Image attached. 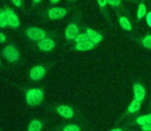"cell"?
Returning a JSON list of instances; mask_svg holds the SVG:
<instances>
[{
    "instance_id": "17",
    "label": "cell",
    "mask_w": 151,
    "mask_h": 131,
    "mask_svg": "<svg viewBox=\"0 0 151 131\" xmlns=\"http://www.w3.org/2000/svg\"><path fill=\"white\" fill-rule=\"evenodd\" d=\"M119 23H120V25H121V27L123 28L124 30H132V25H130V23H129V21H128L126 18H124V17H121L119 19Z\"/></svg>"
},
{
    "instance_id": "6",
    "label": "cell",
    "mask_w": 151,
    "mask_h": 131,
    "mask_svg": "<svg viewBox=\"0 0 151 131\" xmlns=\"http://www.w3.org/2000/svg\"><path fill=\"white\" fill-rule=\"evenodd\" d=\"M79 35V28L76 24H69L65 29V37L67 39H75Z\"/></svg>"
},
{
    "instance_id": "13",
    "label": "cell",
    "mask_w": 151,
    "mask_h": 131,
    "mask_svg": "<svg viewBox=\"0 0 151 131\" xmlns=\"http://www.w3.org/2000/svg\"><path fill=\"white\" fill-rule=\"evenodd\" d=\"M9 26L13 28H18L20 26V21L18 16L14 13L12 9H9Z\"/></svg>"
},
{
    "instance_id": "12",
    "label": "cell",
    "mask_w": 151,
    "mask_h": 131,
    "mask_svg": "<svg viewBox=\"0 0 151 131\" xmlns=\"http://www.w3.org/2000/svg\"><path fill=\"white\" fill-rule=\"evenodd\" d=\"M95 46L94 42H92L91 40H87V42H79L76 44V49L78 51H89Z\"/></svg>"
},
{
    "instance_id": "2",
    "label": "cell",
    "mask_w": 151,
    "mask_h": 131,
    "mask_svg": "<svg viewBox=\"0 0 151 131\" xmlns=\"http://www.w3.org/2000/svg\"><path fill=\"white\" fill-rule=\"evenodd\" d=\"M27 36L32 40H36V42H40V40L45 39L46 38V32L42 29L40 28H35V27H30L27 29L26 31Z\"/></svg>"
},
{
    "instance_id": "21",
    "label": "cell",
    "mask_w": 151,
    "mask_h": 131,
    "mask_svg": "<svg viewBox=\"0 0 151 131\" xmlns=\"http://www.w3.org/2000/svg\"><path fill=\"white\" fill-rule=\"evenodd\" d=\"M143 44L145 48L151 49V35H148L143 39Z\"/></svg>"
},
{
    "instance_id": "8",
    "label": "cell",
    "mask_w": 151,
    "mask_h": 131,
    "mask_svg": "<svg viewBox=\"0 0 151 131\" xmlns=\"http://www.w3.org/2000/svg\"><path fill=\"white\" fill-rule=\"evenodd\" d=\"M38 47L44 52H49V51H52L55 48V42L50 38H45V39L38 42Z\"/></svg>"
},
{
    "instance_id": "29",
    "label": "cell",
    "mask_w": 151,
    "mask_h": 131,
    "mask_svg": "<svg viewBox=\"0 0 151 131\" xmlns=\"http://www.w3.org/2000/svg\"><path fill=\"white\" fill-rule=\"evenodd\" d=\"M58 1H60V0H51V2L52 3H57Z\"/></svg>"
},
{
    "instance_id": "16",
    "label": "cell",
    "mask_w": 151,
    "mask_h": 131,
    "mask_svg": "<svg viewBox=\"0 0 151 131\" xmlns=\"http://www.w3.org/2000/svg\"><path fill=\"white\" fill-rule=\"evenodd\" d=\"M140 107H141V101L134 99V100H132V103L128 105V112H136L140 110Z\"/></svg>"
},
{
    "instance_id": "27",
    "label": "cell",
    "mask_w": 151,
    "mask_h": 131,
    "mask_svg": "<svg viewBox=\"0 0 151 131\" xmlns=\"http://www.w3.org/2000/svg\"><path fill=\"white\" fill-rule=\"evenodd\" d=\"M0 42H5V36L3 33H0Z\"/></svg>"
},
{
    "instance_id": "9",
    "label": "cell",
    "mask_w": 151,
    "mask_h": 131,
    "mask_svg": "<svg viewBox=\"0 0 151 131\" xmlns=\"http://www.w3.org/2000/svg\"><path fill=\"white\" fill-rule=\"evenodd\" d=\"M134 99L139 100V101H142L145 97V89L143 86H141L140 84H136L134 86Z\"/></svg>"
},
{
    "instance_id": "10",
    "label": "cell",
    "mask_w": 151,
    "mask_h": 131,
    "mask_svg": "<svg viewBox=\"0 0 151 131\" xmlns=\"http://www.w3.org/2000/svg\"><path fill=\"white\" fill-rule=\"evenodd\" d=\"M86 34H87V36L89 37V39H90L92 42H94L95 44H99V42H101V39H103V36H101V34H99V32L94 31V30L90 29V28H88V29L86 30Z\"/></svg>"
},
{
    "instance_id": "25",
    "label": "cell",
    "mask_w": 151,
    "mask_h": 131,
    "mask_svg": "<svg viewBox=\"0 0 151 131\" xmlns=\"http://www.w3.org/2000/svg\"><path fill=\"white\" fill-rule=\"evenodd\" d=\"M146 18H147V24H148V25L151 27V11L148 14V15H147Z\"/></svg>"
},
{
    "instance_id": "1",
    "label": "cell",
    "mask_w": 151,
    "mask_h": 131,
    "mask_svg": "<svg viewBox=\"0 0 151 131\" xmlns=\"http://www.w3.org/2000/svg\"><path fill=\"white\" fill-rule=\"evenodd\" d=\"M44 99V91L40 89H31L26 94V101L30 105H37Z\"/></svg>"
},
{
    "instance_id": "30",
    "label": "cell",
    "mask_w": 151,
    "mask_h": 131,
    "mask_svg": "<svg viewBox=\"0 0 151 131\" xmlns=\"http://www.w3.org/2000/svg\"><path fill=\"white\" fill-rule=\"evenodd\" d=\"M42 0H33V2H35V3H38V2H40Z\"/></svg>"
},
{
    "instance_id": "20",
    "label": "cell",
    "mask_w": 151,
    "mask_h": 131,
    "mask_svg": "<svg viewBox=\"0 0 151 131\" xmlns=\"http://www.w3.org/2000/svg\"><path fill=\"white\" fill-rule=\"evenodd\" d=\"M63 131H80V128H79V126H77V125L71 124V125L65 126L64 129H63Z\"/></svg>"
},
{
    "instance_id": "23",
    "label": "cell",
    "mask_w": 151,
    "mask_h": 131,
    "mask_svg": "<svg viewBox=\"0 0 151 131\" xmlns=\"http://www.w3.org/2000/svg\"><path fill=\"white\" fill-rule=\"evenodd\" d=\"M97 3H99V6L105 7L106 5H107L108 1H107V0H97Z\"/></svg>"
},
{
    "instance_id": "5",
    "label": "cell",
    "mask_w": 151,
    "mask_h": 131,
    "mask_svg": "<svg viewBox=\"0 0 151 131\" xmlns=\"http://www.w3.org/2000/svg\"><path fill=\"white\" fill-rule=\"evenodd\" d=\"M65 15H66V9H62V7H54L48 11V16L51 20L62 19Z\"/></svg>"
},
{
    "instance_id": "15",
    "label": "cell",
    "mask_w": 151,
    "mask_h": 131,
    "mask_svg": "<svg viewBox=\"0 0 151 131\" xmlns=\"http://www.w3.org/2000/svg\"><path fill=\"white\" fill-rule=\"evenodd\" d=\"M137 123H138V124H140V125H142V126L151 123V114L146 115V116L139 117V118L137 119Z\"/></svg>"
},
{
    "instance_id": "11",
    "label": "cell",
    "mask_w": 151,
    "mask_h": 131,
    "mask_svg": "<svg viewBox=\"0 0 151 131\" xmlns=\"http://www.w3.org/2000/svg\"><path fill=\"white\" fill-rule=\"evenodd\" d=\"M9 9H3L0 13V27L4 28L9 26Z\"/></svg>"
},
{
    "instance_id": "3",
    "label": "cell",
    "mask_w": 151,
    "mask_h": 131,
    "mask_svg": "<svg viewBox=\"0 0 151 131\" xmlns=\"http://www.w3.org/2000/svg\"><path fill=\"white\" fill-rule=\"evenodd\" d=\"M3 56L11 62H15L19 59V52L13 44H9L3 50Z\"/></svg>"
},
{
    "instance_id": "19",
    "label": "cell",
    "mask_w": 151,
    "mask_h": 131,
    "mask_svg": "<svg viewBox=\"0 0 151 131\" xmlns=\"http://www.w3.org/2000/svg\"><path fill=\"white\" fill-rule=\"evenodd\" d=\"M87 40H90L89 37L87 36V34H79L77 37L75 38V42L76 44H79V42H87Z\"/></svg>"
},
{
    "instance_id": "4",
    "label": "cell",
    "mask_w": 151,
    "mask_h": 131,
    "mask_svg": "<svg viewBox=\"0 0 151 131\" xmlns=\"http://www.w3.org/2000/svg\"><path fill=\"white\" fill-rule=\"evenodd\" d=\"M46 74V69L44 66H35L33 68H31L29 72L30 79H33V81H40Z\"/></svg>"
},
{
    "instance_id": "28",
    "label": "cell",
    "mask_w": 151,
    "mask_h": 131,
    "mask_svg": "<svg viewBox=\"0 0 151 131\" xmlns=\"http://www.w3.org/2000/svg\"><path fill=\"white\" fill-rule=\"evenodd\" d=\"M110 131H122L120 128H114V129H112V130H110Z\"/></svg>"
},
{
    "instance_id": "18",
    "label": "cell",
    "mask_w": 151,
    "mask_h": 131,
    "mask_svg": "<svg viewBox=\"0 0 151 131\" xmlns=\"http://www.w3.org/2000/svg\"><path fill=\"white\" fill-rule=\"evenodd\" d=\"M137 16H138V19H142L143 17L146 16V6H145L144 3H140V4H139Z\"/></svg>"
},
{
    "instance_id": "24",
    "label": "cell",
    "mask_w": 151,
    "mask_h": 131,
    "mask_svg": "<svg viewBox=\"0 0 151 131\" xmlns=\"http://www.w3.org/2000/svg\"><path fill=\"white\" fill-rule=\"evenodd\" d=\"M142 129H143V131H151V123L142 126Z\"/></svg>"
},
{
    "instance_id": "26",
    "label": "cell",
    "mask_w": 151,
    "mask_h": 131,
    "mask_svg": "<svg viewBox=\"0 0 151 131\" xmlns=\"http://www.w3.org/2000/svg\"><path fill=\"white\" fill-rule=\"evenodd\" d=\"M14 4L16 5V6H21L22 4V0H13Z\"/></svg>"
},
{
    "instance_id": "14",
    "label": "cell",
    "mask_w": 151,
    "mask_h": 131,
    "mask_svg": "<svg viewBox=\"0 0 151 131\" xmlns=\"http://www.w3.org/2000/svg\"><path fill=\"white\" fill-rule=\"evenodd\" d=\"M42 128V124L38 120H32L28 126V131H40Z\"/></svg>"
},
{
    "instance_id": "7",
    "label": "cell",
    "mask_w": 151,
    "mask_h": 131,
    "mask_svg": "<svg viewBox=\"0 0 151 131\" xmlns=\"http://www.w3.org/2000/svg\"><path fill=\"white\" fill-rule=\"evenodd\" d=\"M56 112L60 115L61 117L65 119H71L73 116V110L68 105H60L57 107Z\"/></svg>"
},
{
    "instance_id": "22",
    "label": "cell",
    "mask_w": 151,
    "mask_h": 131,
    "mask_svg": "<svg viewBox=\"0 0 151 131\" xmlns=\"http://www.w3.org/2000/svg\"><path fill=\"white\" fill-rule=\"evenodd\" d=\"M107 1L112 6H118V5L120 4V1H121V0H107Z\"/></svg>"
}]
</instances>
